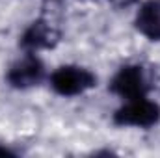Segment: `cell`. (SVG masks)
I'll use <instances>...</instances> for the list:
<instances>
[{
    "label": "cell",
    "instance_id": "cell-2",
    "mask_svg": "<svg viewBox=\"0 0 160 158\" xmlns=\"http://www.w3.org/2000/svg\"><path fill=\"white\" fill-rule=\"evenodd\" d=\"M97 84V78L91 71L78 65H62L50 75L52 89L62 97H75Z\"/></svg>",
    "mask_w": 160,
    "mask_h": 158
},
{
    "label": "cell",
    "instance_id": "cell-6",
    "mask_svg": "<svg viewBox=\"0 0 160 158\" xmlns=\"http://www.w3.org/2000/svg\"><path fill=\"white\" fill-rule=\"evenodd\" d=\"M58 41V32L45 21H36L30 24V28L21 37V43L28 50H39L48 48Z\"/></svg>",
    "mask_w": 160,
    "mask_h": 158
},
{
    "label": "cell",
    "instance_id": "cell-3",
    "mask_svg": "<svg viewBox=\"0 0 160 158\" xmlns=\"http://www.w3.org/2000/svg\"><path fill=\"white\" fill-rule=\"evenodd\" d=\"M110 89L119 95L121 99L130 101V99H138V97H145L149 84L143 75V69L140 65H125L118 71V75L114 77Z\"/></svg>",
    "mask_w": 160,
    "mask_h": 158
},
{
    "label": "cell",
    "instance_id": "cell-5",
    "mask_svg": "<svg viewBox=\"0 0 160 158\" xmlns=\"http://www.w3.org/2000/svg\"><path fill=\"white\" fill-rule=\"evenodd\" d=\"M136 28L151 41H160V0H147L136 15Z\"/></svg>",
    "mask_w": 160,
    "mask_h": 158
},
{
    "label": "cell",
    "instance_id": "cell-1",
    "mask_svg": "<svg viewBox=\"0 0 160 158\" xmlns=\"http://www.w3.org/2000/svg\"><path fill=\"white\" fill-rule=\"evenodd\" d=\"M160 121V106L145 97L125 101V104L114 114V123L119 126L149 128Z\"/></svg>",
    "mask_w": 160,
    "mask_h": 158
},
{
    "label": "cell",
    "instance_id": "cell-4",
    "mask_svg": "<svg viewBox=\"0 0 160 158\" xmlns=\"http://www.w3.org/2000/svg\"><path fill=\"white\" fill-rule=\"evenodd\" d=\"M43 75H45V67H43L41 60L34 54H28L9 67L8 82H9V86H13L17 89H26V87L38 86L43 80Z\"/></svg>",
    "mask_w": 160,
    "mask_h": 158
}]
</instances>
